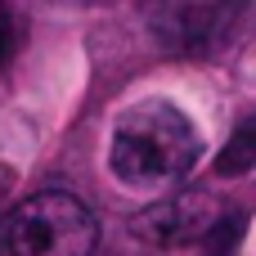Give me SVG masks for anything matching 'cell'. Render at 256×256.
Instances as JSON below:
<instances>
[{"label":"cell","instance_id":"cell-1","mask_svg":"<svg viewBox=\"0 0 256 256\" xmlns=\"http://www.w3.org/2000/svg\"><path fill=\"white\" fill-rule=\"evenodd\" d=\"M198 153H202V140L176 104L140 99L112 126L108 166L130 189H171L194 171Z\"/></svg>","mask_w":256,"mask_h":256},{"label":"cell","instance_id":"cell-2","mask_svg":"<svg viewBox=\"0 0 256 256\" xmlns=\"http://www.w3.org/2000/svg\"><path fill=\"white\" fill-rule=\"evenodd\" d=\"M4 256H94L99 220L68 189H40L0 220Z\"/></svg>","mask_w":256,"mask_h":256},{"label":"cell","instance_id":"cell-3","mask_svg":"<svg viewBox=\"0 0 256 256\" xmlns=\"http://www.w3.org/2000/svg\"><path fill=\"white\" fill-rule=\"evenodd\" d=\"M256 18L252 0H153L148 32L176 58H220Z\"/></svg>","mask_w":256,"mask_h":256},{"label":"cell","instance_id":"cell-4","mask_svg":"<svg viewBox=\"0 0 256 256\" xmlns=\"http://www.w3.org/2000/svg\"><path fill=\"white\" fill-rule=\"evenodd\" d=\"M220 220V212L212 207V198L202 194H180V198H166L162 207H148L140 220H135V234L158 243V248H184V243H198L212 234V225Z\"/></svg>","mask_w":256,"mask_h":256},{"label":"cell","instance_id":"cell-5","mask_svg":"<svg viewBox=\"0 0 256 256\" xmlns=\"http://www.w3.org/2000/svg\"><path fill=\"white\" fill-rule=\"evenodd\" d=\"M252 166H256V112L243 117V122L234 126V135L225 140V148H220V158H216V176L234 180V176H248Z\"/></svg>","mask_w":256,"mask_h":256},{"label":"cell","instance_id":"cell-6","mask_svg":"<svg viewBox=\"0 0 256 256\" xmlns=\"http://www.w3.org/2000/svg\"><path fill=\"white\" fill-rule=\"evenodd\" d=\"M243 230H248V216L243 212H225L212 225V234L202 238V256H234L238 243H243Z\"/></svg>","mask_w":256,"mask_h":256},{"label":"cell","instance_id":"cell-7","mask_svg":"<svg viewBox=\"0 0 256 256\" xmlns=\"http://www.w3.org/2000/svg\"><path fill=\"white\" fill-rule=\"evenodd\" d=\"M14 50H18V22H14V9L0 0V68L14 58Z\"/></svg>","mask_w":256,"mask_h":256},{"label":"cell","instance_id":"cell-8","mask_svg":"<svg viewBox=\"0 0 256 256\" xmlns=\"http://www.w3.org/2000/svg\"><path fill=\"white\" fill-rule=\"evenodd\" d=\"M68 4H108V0H68Z\"/></svg>","mask_w":256,"mask_h":256}]
</instances>
